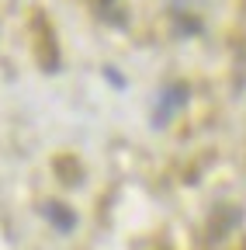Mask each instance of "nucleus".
Instances as JSON below:
<instances>
[{
    "label": "nucleus",
    "instance_id": "f257e3e1",
    "mask_svg": "<svg viewBox=\"0 0 246 250\" xmlns=\"http://www.w3.org/2000/svg\"><path fill=\"white\" fill-rule=\"evenodd\" d=\"M184 87H173V94H167V101H163V111L156 115V122H167V115H173V108H177V101H184Z\"/></svg>",
    "mask_w": 246,
    "mask_h": 250
},
{
    "label": "nucleus",
    "instance_id": "f03ea898",
    "mask_svg": "<svg viewBox=\"0 0 246 250\" xmlns=\"http://www.w3.org/2000/svg\"><path fill=\"white\" fill-rule=\"evenodd\" d=\"M49 212H52V219H56V223H59V226H63V229H70V226H73V219H70V215H66L63 208H59V205H52Z\"/></svg>",
    "mask_w": 246,
    "mask_h": 250
}]
</instances>
